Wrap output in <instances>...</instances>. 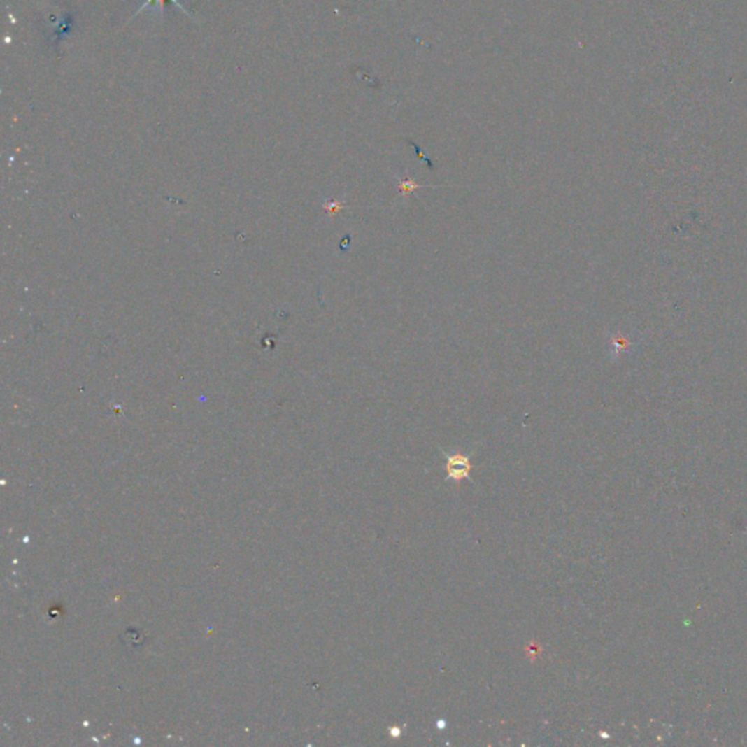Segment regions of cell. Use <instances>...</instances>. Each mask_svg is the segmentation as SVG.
I'll return each instance as SVG.
<instances>
[{
	"label": "cell",
	"mask_w": 747,
	"mask_h": 747,
	"mask_svg": "<svg viewBox=\"0 0 747 747\" xmlns=\"http://www.w3.org/2000/svg\"><path fill=\"white\" fill-rule=\"evenodd\" d=\"M446 470H447V474H448L450 479H453L455 483H460L462 479L469 478V474L471 471L470 457L464 455V454H460V453L448 454L447 455Z\"/></svg>",
	"instance_id": "1"
},
{
	"label": "cell",
	"mask_w": 747,
	"mask_h": 747,
	"mask_svg": "<svg viewBox=\"0 0 747 747\" xmlns=\"http://www.w3.org/2000/svg\"><path fill=\"white\" fill-rule=\"evenodd\" d=\"M397 185H399L400 194L404 196V197H406V196H411L415 190H418V189H420V187H422L420 184L415 183V180L407 178V177H404V178H399V184H397Z\"/></svg>",
	"instance_id": "2"
},
{
	"label": "cell",
	"mask_w": 747,
	"mask_h": 747,
	"mask_svg": "<svg viewBox=\"0 0 747 747\" xmlns=\"http://www.w3.org/2000/svg\"><path fill=\"white\" fill-rule=\"evenodd\" d=\"M165 2H171V3H174V5L177 6V8H180V9H181V12H183L184 15H187V16H192V15L189 13V10H187V9H185V8H184V6H183V5H181V3L178 2V0H146V2H145V3H143V5H142V6L139 8V9H138V12H136V13H134V16H136V15H139V13H141V12H142V10H143V9L146 8V6H149L150 3H157V5H158V8H159V10L162 12V9H164V6H165Z\"/></svg>",
	"instance_id": "3"
},
{
	"label": "cell",
	"mask_w": 747,
	"mask_h": 747,
	"mask_svg": "<svg viewBox=\"0 0 747 747\" xmlns=\"http://www.w3.org/2000/svg\"><path fill=\"white\" fill-rule=\"evenodd\" d=\"M343 206H345L343 203L336 201V200H332V201H327V203H326V206H325V208H326V211L329 212V215H336L339 211L343 209Z\"/></svg>",
	"instance_id": "4"
}]
</instances>
